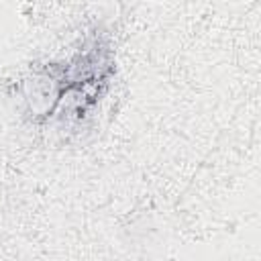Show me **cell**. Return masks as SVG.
Returning a JSON list of instances; mask_svg holds the SVG:
<instances>
[{"mask_svg": "<svg viewBox=\"0 0 261 261\" xmlns=\"http://www.w3.org/2000/svg\"><path fill=\"white\" fill-rule=\"evenodd\" d=\"M114 75V53L106 35L92 33L80 49L63 61H53L41 67L27 84L39 86V94L27 96L31 106L41 102L33 116L49 120L86 118L100 102Z\"/></svg>", "mask_w": 261, "mask_h": 261, "instance_id": "6da1fadb", "label": "cell"}]
</instances>
